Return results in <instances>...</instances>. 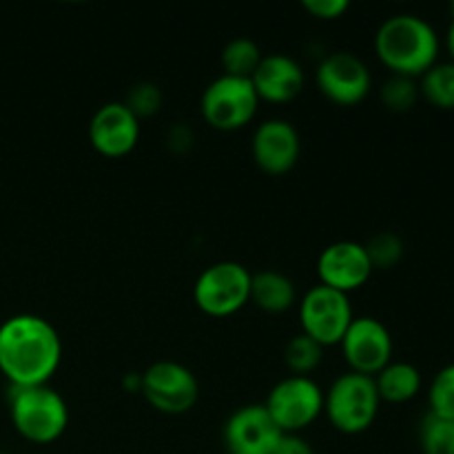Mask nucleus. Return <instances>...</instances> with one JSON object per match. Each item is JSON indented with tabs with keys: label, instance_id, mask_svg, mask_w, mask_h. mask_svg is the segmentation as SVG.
<instances>
[{
	"label": "nucleus",
	"instance_id": "1",
	"mask_svg": "<svg viewBox=\"0 0 454 454\" xmlns=\"http://www.w3.org/2000/svg\"><path fill=\"white\" fill-rule=\"evenodd\" d=\"M60 359V335L40 315H13L0 324V372L9 386L49 384Z\"/></svg>",
	"mask_w": 454,
	"mask_h": 454
},
{
	"label": "nucleus",
	"instance_id": "2",
	"mask_svg": "<svg viewBox=\"0 0 454 454\" xmlns=\"http://www.w3.org/2000/svg\"><path fill=\"white\" fill-rule=\"evenodd\" d=\"M375 53L393 75L419 80L439 62V35L426 18L397 13L386 18L377 29Z\"/></svg>",
	"mask_w": 454,
	"mask_h": 454
},
{
	"label": "nucleus",
	"instance_id": "3",
	"mask_svg": "<svg viewBox=\"0 0 454 454\" xmlns=\"http://www.w3.org/2000/svg\"><path fill=\"white\" fill-rule=\"evenodd\" d=\"M9 417L22 439L38 446L58 442L69 426V406L51 386H9Z\"/></svg>",
	"mask_w": 454,
	"mask_h": 454
},
{
	"label": "nucleus",
	"instance_id": "4",
	"mask_svg": "<svg viewBox=\"0 0 454 454\" xmlns=\"http://www.w3.org/2000/svg\"><path fill=\"white\" fill-rule=\"evenodd\" d=\"M381 399L375 380L359 372H344L324 393V415L344 434H362L375 424Z\"/></svg>",
	"mask_w": 454,
	"mask_h": 454
},
{
	"label": "nucleus",
	"instance_id": "5",
	"mask_svg": "<svg viewBox=\"0 0 454 454\" xmlns=\"http://www.w3.org/2000/svg\"><path fill=\"white\" fill-rule=\"evenodd\" d=\"M253 273L239 262H215L193 284V300L211 317H229L251 301Z\"/></svg>",
	"mask_w": 454,
	"mask_h": 454
},
{
	"label": "nucleus",
	"instance_id": "6",
	"mask_svg": "<svg viewBox=\"0 0 454 454\" xmlns=\"http://www.w3.org/2000/svg\"><path fill=\"white\" fill-rule=\"evenodd\" d=\"M262 406L282 433L300 434L324 415V390L313 377L288 375L270 388Z\"/></svg>",
	"mask_w": 454,
	"mask_h": 454
},
{
	"label": "nucleus",
	"instance_id": "7",
	"mask_svg": "<svg viewBox=\"0 0 454 454\" xmlns=\"http://www.w3.org/2000/svg\"><path fill=\"white\" fill-rule=\"evenodd\" d=\"M260 98L248 78L222 74L202 93V118L217 131H238L247 127L257 114Z\"/></svg>",
	"mask_w": 454,
	"mask_h": 454
},
{
	"label": "nucleus",
	"instance_id": "8",
	"mask_svg": "<svg viewBox=\"0 0 454 454\" xmlns=\"http://www.w3.org/2000/svg\"><path fill=\"white\" fill-rule=\"evenodd\" d=\"M140 393L151 408L164 415H184L193 411L200 397L198 377L184 364L155 362L140 375Z\"/></svg>",
	"mask_w": 454,
	"mask_h": 454
},
{
	"label": "nucleus",
	"instance_id": "9",
	"mask_svg": "<svg viewBox=\"0 0 454 454\" xmlns=\"http://www.w3.org/2000/svg\"><path fill=\"white\" fill-rule=\"evenodd\" d=\"M353 319L355 315L348 295L322 286V284L309 288L300 300L301 333L322 344L324 348L340 346Z\"/></svg>",
	"mask_w": 454,
	"mask_h": 454
},
{
	"label": "nucleus",
	"instance_id": "10",
	"mask_svg": "<svg viewBox=\"0 0 454 454\" xmlns=\"http://www.w3.org/2000/svg\"><path fill=\"white\" fill-rule=\"evenodd\" d=\"M341 355L353 372L375 377L393 362V335L377 317H355L340 341Z\"/></svg>",
	"mask_w": 454,
	"mask_h": 454
},
{
	"label": "nucleus",
	"instance_id": "11",
	"mask_svg": "<svg viewBox=\"0 0 454 454\" xmlns=\"http://www.w3.org/2000/svg\"><path fill=\"white\" fill-rule=\"evenodd\" d=\"M315 80L324 98L340 106L359 105L372 87L366 62L353 51H333L319 62Z\"/></svg>",
	"mask_w": 454,
	"mask_h": 454
},
{
	"label": "nucleus",
	"instance_id": "12",
	"mask_svg": "<svg viewBox=\"0 0 454 454\" xmlns=\"http://www.w3.org/2000/svg\"><path fill=\"white\" fill-rule=\"evenodd\" d=\"M371 275L372 264L366 255V248L359 242L350 239L333 242L317 257L319 284L344 295L362 288Z\"/></svg>",
	"mask_w": 454,
	"mask_h": 454
},
{
	"label": "nucleus",
	"instance_id": "13",
	"mask_svg": "<svg viewBox=\"0 0 454 454\" xmlns=\"http://www.w3.org/2000/svg\"><path fill=\"white\" fill-rule=\"evenodd\" d=\"M282 434L262 403H248L226 419L224 448L229 454H273Z\"/></svg>",
	"mask_w": 454,
	"mask_h": 454
},
{
	"label": "nucleus",
	"instance_id": "14",
	"mask_svg": "<svg viewBox=\"0 0 454 454\" xmlns=\"http://www.w3.org/2000/svg\"><path fill=\"white\" fill-rule=\"evenodd\" d=\"M251 153L262 171L269 176H284L300 162V131L288 120H264L253 133Z\"/></svg>",
	"mask_w": 454,
	"mask_h": 454
},
{
	"label": "nucleus",
	"instance_id": "15",
	"mask_svg": "<svg viewBox=\"0 0 454 454\" xmlns=\"http://www.w3.org/2000/svg\"><path fill=\"white\" fill-rule=\"evenodd\" d=\"M89 142L105 158H122L140 142V120L124 102H106L89 122Z\"/></svg>",
	"mask_w": 454,
	"mask_h": 454
},
{
	"label": "nucleus",
	"instance_id": "16",
	"mask_svg": "<svg viewBox=\"0 0 454 454\" xmlns=\"http://www.w3.org/2000/svg\"><path fill=\"white\" fill-rule=\"evenodd\" d=\"M251 82L260 102L284 105L300 96L306 84V75L295 58L286 53H266L255 74L251 75Z\"/></svg>",
	"mask_w": 454,
	"mask_h": 454
},
{
	"label": "nucleus",
	"instance_id": "17",
	"mask_svg": "<svg viewBox=\"0 0 454 454\" xmlns=\"http://www.w3.org/2000/svg\"><path fill=\"white\" fill-rule=\"evenodd\" d=\"M251 301L270 315L286 313L297 301L295 284L279 270H262L251 278Z\"/></svg>",
	"mask_w": 454,
	"mask_h": 454
},
{
	"label": "nucleus",
	"instance_id": "18",
	"mask_svg": "<svg viewBox=\"0 0 454 454\" xmlns=\"http://www.w3.org/2000/svg\"><path fill=\"white\" fill-rule=\"evenodd\" d=\"M372 380H375L380 399L386 403L411 402L419 395L421 384H424L419 368L408 362H390Z\"/></svg>",
	"mask_w": 454,
	"mask_h": 454
},
{
	"label": "nucleus",
	"instance_id": "19",
	"mask_svg": "<svg viewBox=\"0 0 454 454\" xmlns=\"http://www.w3.org/2000/svg\"><path fill=\"white\" fill-rule=\"evenodd\" d=\"M419 96L442 111H454V62H434L419 78Z\"/></svg>",
	"mask_w": 454,
	"mask_h": 454
},
{
	"label": "nucleus",
	"instance_id": "20",
	"mask_svg": "<svg viewBox=\"0 0 454 454\" xmlns=\"http://www.w3.org/2000/svg\"><path fill=\"white\" fill-rule=\"evenodd\" d=\"M262 58H264V53H262L260 44L242 35V38H233L224 44V49H222V69H224L226 75L251 80Z\"/></svg>",
	"mask_w": 454,
	"mask_h": 454
},
{
	"label": "nucleus",
	"instance_id": "21",
	"mask_svg": "<svg viewBox=\"0 0 454 454\" xmlns=\"http://www.w3.org/2000/svg\"><path fill=\"white\" fill-rule=\"evenodd\" d=\"M324 359V346L310 340L304 333H297L284 346V364L291 371V375L310 377L315 368H319Z\"/></svg>",
	"mask_w": 454,
	"mask_h": 454
},
{
	"label": "nucleus",
	"instance_id": "22",
	"mask_svg": "<svg viewBox=\"0 0 454 454\" xmlns=\"http://www.w3.org/2000/svg\"><path fill=\"white\" fill-rule=\"evenodd\" d=\"M421 454H454V421L426 412L419 424Z\"/></svg>",
	"mask_w": 454,
	"mask_h": 454
},
{
	"label": "nucleus",
	"instance_id": "23",
	"mask_svg": "<svg viewBox=\"0 0 454 454\" xmlns=\"http://www.w3.org/2000/svg\"><path fill=\"white\" fill-rule=\"evenodd\" d=\"M380 98L384 106L395 114H406L419 100V82L415 78H406V75H393L381 84Z\"/></svg>",
	"mask_w": 454,
	"mask_h": 454
},
{
	"label": "nucleus",
	"instance_id": "24",
	"mask_svg": "<svg viewBox=\"0 0 454 454\" xmlns=\"http://www.w3.org/2000/svg\"><path fill=\"white\" fill-rule=\"evenodd\" d=\"M364 248H366V255L368 260H371L372 270L393 269V266H397L399 262H402L403 251H406L402 238L390 233V231L375 233L366 244H364Z\"/></svg>",
	"mask_w": 454,
	"mask_h": 454
},
{
	"label": "nucleus",
	"instance_id": "25",
	"mask_svg": "<svg viewBox=\"0 0 454 454\" xmlns=\"http://www.w3.org/2000/svg\"><path fill=\"white\" fill-rule=\"evenodd\" d=\"M428 412L454 421V364H448L434 375L428 390Z\"/></svg>",
	"mask_w": 454,
	"mask_h": 454
},
{
	"label": "nucleus",
	"instance_id": "26",
	"mask_svg": "<svg viewBox=\"0 0 454 454\" xmlns=\"http://www.w3.org/2000/svg\"><path fill=\"white\" fill-rule=\"evenodd\" d=\"M124 105L133 111L137 120L149 118V115L158 114L162 106V91L153 82H137L136 87H131Z\"/></svg>",
	"mask_w": 454,
	"mask_h": 454
},
{
	"label": "nucleus",
	"instance_id": "27",
	"mask_svg": "<svg viewBox=\"0 0 454 454\" xmlns=\"http://www.w3.org/2000/svg\"><path fill=\"white\" fill-rule=\"evenodd\" d=\"M301 7L319 20H337L348 12V0H304Z\"/></svg>",
	"mask_w": 454,
	"mask_h": 454
},
{
	"label": "nucleus",
	"instance_id": "28",
	"mask_svg": "<svg viewBox=\"0 0 454 454\" xmlns=\"http://www.w3.org/2000/svg\"><path fill=\"white\" fill-rule=\"evenodd\" d=\"M273 454H315V450L301 434L284 433L282 437H279Z\"/></svg>",
	"mask_w": 454,
	"mask_h": 454
},
{
	"label": "nucleus",
	"instance_id": "29",
	"mask_svg": "<svg viewBox=\"0 0 454 454\" xmlns=\"http://www.w3.org/2000/svg\"><path fill=\"white\" fill-rule=\"evenodd\" d=\"M446 44H448V53H450V62H454V18L450 20V27H448Z\"/></svg>",
	"mask_w": 454,
	"mask_h": 454
},
{
	"label": "nucleus",
	"instance_id": "30",
	"mask_svg": "<svg viewBox=\"0 0 454 454\" xmlns=\"http://www.w3.org/2000/svg\"><path fill=\"white\" fill-rule=\"evenodd\" d=\"M450 13H452V18H454V3L450 4Z\"/></svg>",
	"mask_w": 454,
	"mask_h": 454
},
{
	"label": "nucleus",
	"instance_id": "31",
	"mask_svg": "<svg viewBox=\"0 0 454 454\" xmlns=\"http://www.w3.org/2000/svg\"><path fill=\"white\" fill-rule=\"evenodd\" d=\"M0 454H4V452H0Z\"/></svg>",
	"mask_w": 454,
	"mask_h": 454
}]
</instances>
